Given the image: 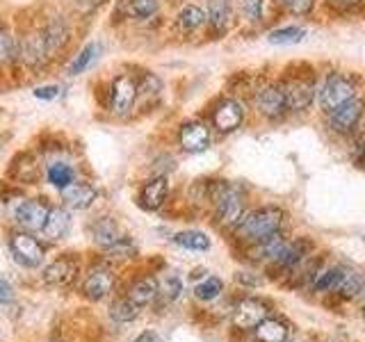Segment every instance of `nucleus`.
<instances>
[{
    "label": "nucleus",
    "mask_w": 365,
    "mask_h": 342,
    "mask_svg": "<svg viewBox=\"0 0 365 342\" xmlns=\"http://www.w3.org/2000/svg\"><path fill=\"white\" fill-rule=\"evenodd\" d=\"M245 119V108L242 103L235 98H226L212 112V125L220 133H233L240 128V123Z\"/></svg>",
    "instance_id": "obj_16"
},
{
    "label": "nucleus",
    "mask_w": 365,
    "mask_h": 342,
    "mask_svg": "<svg viewBox=\"0 0 365 342\" xmlns=\"http://www.w3.org/2000/svg\"><path fill=\"white\" fill-rule=\"evenodd\" d=\"M135 342H163V340H160L158 333H153V331H144L140 338H135Z\"/></svg>",
    "instance_id": "obj_43"
},
{
    "label": "nucleus",
    "mask_w": 365,
    "mask_h": 342,
    "mask_svg": "<svg viewBox=\"0 0 365 342\" xmlns=\"http://www.w3.org/2000/svg\"><path fill=\"white\" fill-rule=\"evenodd\" d=\"M180 290H182V283L176 276H169L163 285L158 283V296L165 294L167 299H176V296L180 294Z\"/></svg>",
    "instance_id": "obj_39"
},
{
    "label": "nucleus",
    "mask_w": 365,
    "mask_h": 342,
    "mask_svg": "<svg viewBox=\"0 0 365 342\" xmlns=\"http://www.w3.org/2000/svg\"><path fill=\"white\" fill-rule=\"evenodd\" d=\"M178 144L187 153H201L210 146V130L201 121H185L178 130Z\"/></svg>",
    "instance_id": "obj_13"
},
{
    "label": "nucleus",
    "mask_w": 365,
    "mask_h": 342,
    "mask_svg": "<svg viewBox=\"0 0 365 342\" xmlns=\"http://www.w3.org/2000/svg\"><path fill=\"white\" fill-rule=\"evenodd\" d=\"M285 242L288 239L283 237V233L279 231V233H272V235H267L265 239H260V242H256L254 244V258H258V260H274L279 256V251L285 247Z\"/></svg>",
    "instance_id": "obj_27"
},
{
    "label": "nucleus",
    "mask_w": 365,
    "mask_h": 342,
    "mask_svg": "<svg viewBox=\"0 0 365 342\" xmlns=\"http://www.w3.org/2000/svg\"><path fill=\"white\" fill-rule=\"evenodd\" d=\"M262 5H265V0H242L245 19L251 23H258L262 19Z\"/></svg>",
    "instance_id": "obj_38"
},
{
    "label": "nucleus",
    "mask_w": 365,
    "mask_h": 342,
    "mask_svg": "<svg viewBox=\"0 0 365 342\" xmlns=\"http://www.w3.org/2000/svg\"><path fill=\"white\" fill-rule=\"evenodd\" d=\"M283 3H292V0H283Z\"/></svg>",
    "instance_id": "obj_45"
},
{
    "label": "nucleus",
    "mask_w": 365,
    "mask_h": 342,
    "mask_svg": "<svg viewBox=\"0 0 365 342\" xmlns=\"http://www.w3.org/2000/svg\"><path fill=\"white\" fill-rule=\"evenodd\" d=\"M41 37L46 41V48H48V55H57L60 51H64L68 41H71V28H68V21L64 16H53L43 23L41 28Z\"/></svg>",
    "instance_id": "obj_14"
},
{
    "label": "nucleus",
    "mask_w": 365,
    "mask_h": 342,
    "mask_svg": "<svg viewBox=\"0 0 365 342\" xmlns=\"http://www.w3.org/2000/svg\"><path fill=\"white\" fill-rule=\"evenodd\" d=\"M48 60L51 55L41 37V30H28L16 37V62L28 68H41Z\"/></svg>",
    "instance_id": "obj_5"
},
{
    "label": "nucleus",
    "mask_w": 365,
    "mask_h": 342,
    "mask_svg": "<svg viewBox=\"0 0 365 342\" xmlns=\"http://www.w3.org/2000/svg\"><path fill=\"white\" fill-rule=\"evenodd\" d=\"M51 205L46 199H26L16 205L14 210V219L16 224L23 228V231L34 233V231H41L43 224H46V217H48Z\"/></svg>",
    "instance_id": "obj_7"
},
{
    "label": "nucleus",
    "mask_w": 365,
    "mask_h": 342,
    "mask_svg": "<svg viewBox=\"0 0 365 342\" xmlns=\"http://www.w3.org/2000/svg\"><path fill=\"white\" fill-rule=\"evenodd\" d=\"M9 251L19 265L26 269L39 267L46 260V247L28 231H19L9 235Z\"/></svg>",
    "instance_id": "obj_4"
},
{
    "label": "nucleus",
    "mask_w": 365,
    "mask_h": 342,
    "mask_svg": "<svg viewBox=\"0 0 365 342\" xmlns=\"http://www.w3.org/2000/svg\"><path fill=\"white\" fill-rule=\"evenodd\" d=\"M269 313V306L262 301V299H242V301H237L235 308H233V324L237 328H242V331H249V328H256L262 319L267 317Z\"/></svg>",
    "instance_id": "obj_9"
},
{
    "label": "nucleus",
    "mask_w": 365,
    "mask_h": 342,
    "mask_svg": "<svg viewBox=\"0 0 365 342\" xmlns=\"http://www.w3.org/2000/svg\"><path fill=\"white\" fill-rule=\"evenodd\" d=\"M78 3H87V0H78Z\"/></svg>",
    "instance_id": "obj_46"
},
{
    "label": "nucleus",
    "mask_w": 365,
    "mask_h": 342,
    "mask_svg": "<svg viewBox=\"0 0 365 342\" xmlns=\"http://www.w3.org/2000/svg\"><path fill=\"white\" fill-rule=\"evenodd\" d=\"M62 201L68 210H87L91 203L96 201V187L89 182H71L62 190Z\"/></svg>",
    "instance_id": "obj_19"
},
{
    "label": "nucleus",
    "mask_w": 365,
    "mask_h": 342,
    "mask_svg": "<svg viewBox=\"0 0 365 342\" xmlns=\"http://www.w3.org/2000/svg\"><path fill=\"white\" fill-rule=\"evenodd\" d=\"M356 96V85L349 76H342V73H334L324 80V85L319 87L317 91V100H319V108H322L327 114L331 110H336L342 103L351 100Z\"/></svg>",
    "instance_id": "obj_3"
},
{
    "label": "nucleus",
    "mask_w": 365,
    "mask_h": 342,
    "mask_svg": "<svg viewBox=\"0 0 365 342\" xmlns=\"http://www.w3.org/2000/svg\"><path fill=\"white\" fill-rule=\"evenodd\" d=\"M283 226V212L279 208H258L254 212L245 214L240 224L235 226V237L242 242L256 244L260 239H265L272 233H279Z\"/></svg>",
    "instance_id": "obj_1"
},
{
    "label": "nucleus",
    "mask_w": 365,
    "mask_h": 342,
    "mask_svg": "<svg viewBox=\"0 0 365 342\" xmlns=\"http://www.w3.org/2000/svg\"><path fill=\"white\" fill-rule=\"evenodd\" d=\"M308 254H311V242H308V239L285 242V247L279 251V256L272 260V265L277 269H283V271H292L294 267L302 265Z\"/></svg>",
    "instance_id": "obj_17"
},
{
    "label": "nucleus",
    "mask_w": 365,
    "mask_h": 342,
    "mask_svg": "<svg viewBox=\"0 0 365 342\" xmlns=\"http://www.w3.org/2000/svg\"><path fill=\"white\" fill-rule=\"evenodd\" d=\"M108 254L112 256V258H130V256H135L137 254V249H135V244H133V239H128V237H121L117 244H112L110 249H106Z\"/></svg>",
    "instance_id": "obj_37"
},
{
    "label": "nucleus",
    "mask_w": 365,
    "mask_h": 342,
    "mask_svg": "<svg viewBox=\"0 0 365 342\" xmlns=\"http://www.w3.org/2000/svg\"><path fill=\"white\" fill-rule=\"evenodd\" d=\"M283 94H285V105L292 112H304L311 108V103L315 98V87L313 80L308 78H290L288 83L283 85Z\"/></svg>",
    "instance_id": "obj_10"
},
{
    "label": "nucleus",
    "mask_w": 365,
    "mask_h": 342,
    "mask_svg": "<svg viewBox=\"0 0 365 342\" xmlns=\"http://www.w3.org/2000/svg\"><path fill=\"white\" fill-rule=\"evenodd\" d=\"M160 91H163V80L153 73H144L140 80H137V100L140 103H153L158 100Z\"/></svg>",
    "instance_id": "obj_29"
},
{
    "label": "nucleus",
    "mask_w": 365,
    "mask_h": 342,
    "mask_svg": "<svg viewBox=\"0 0 365 342\" xmlns=\"http://www.w3.org/2000/svg\"><path fill=\"white\" fill-rule=\"evenodd\" d=\"M174 242L182 249H190V251H208L210 249V237L201 231H180L174 235Z\"/></svg>",
    "instance_id": "obj_31"
},
{
    "label": "nucleus",
    "mask_w": 365,
    "mask_h": 342,
    "mask_svg": "<svg viewBox=\"0 0 365 342\" xmlns=\"http://www.w3.org/2000/svg\"><path fill=\"white\" fill-rule=\"evenodd\" d=\"M119 11L123 16H128V19L146 21V19H151V16L158 14L160 3H158V0H121Z\"/></svg>",
    "instance_id": "obj_24"
},
{
    "label": "nucleus",
    "mask_w": 365,
    "mask_h": 342,
    "mask_svg": "<svg viewBox=\"0 0 365 342\" xmlns=\"http://www.w3.org/2000/svg\"><path fill=\"white\" fill-rule=\"evenodd\" d=\"M114 271L108 269V267H94V269H89V274L85 276L83 281V294L87 296L89 301H101V299H106V296L114 290Z\"/></svg>",
    "instance_id": "obj_11"
},
{
    "label": "nucleus",
    "mask_w": 365,
    "mask_h": 342,
    "mask_svg": "<svg viewBox=\"0 0 365 342\" xmlns=\"http://www.w3.org/2000/svg\"><path fill=\"white\" fill-rule=\"evenodd\" d=\"M363 112H365V103L354 96L351 100L342 103V105L329 112V128L338 135H347L359 125Z\"/></svg>",
    "instance_id": "obj_6"
},
{
    "label": "nucleus",
    "mask_w": 365,
    "mask_h": 342,
    "mask_svg": "<svg viewBox=\"0 0 365 342\" xmlns=\"http://www.w3.org/2000/svg\"><path fill=\"white\" fill-rule=\"evenodd\" d=\"M142 313V308H137L135 304H130L128 299H117L112 306H110V315L114 322H133V319H137Z\"/></svg>",
    "instance_id": "obj_35"
},
{
    "label": "nucleus",
    "mask_w": 365,
    "mask_h": 342,
    "mask_svg": "<svg viewBox=\"0 0 365 342\" xmlns=\"http://www.w3.org/2000/svg\"><path fill=\"white\" fill-rule=\"evenodd\" d=\"M231 19H233L231 0H210L208 11H205V23H210V30L215 34H224L231 28Z\"/></svg>",
    "instance_id": "obj_21"
},
{
    "label": "nucleus",
    "mask_w": 365,
    "mask_h": 342,
    "mask_svg": "<svg viewBox=\"0 0 365 342\" xmlns=\"http://www.w3.org/2000/svg\"><path fill=\"white\" fill-rule=\"evenodd\" d=\"M222 288H224L222 281L210 276V279H205L203 283H199L197 288H194V296H197V299H201V301H212V299H217V296H220Z\"/></svg>",
    "instance_id": "obj_36"
},
{
    "label": "nucleus",
    "mask_w": 365,
    "mask_h": 342,
    "mask_svg": "<svg viewBox=\"0 0 365 342\" xmlns=\"http://www.w3.org/2000/svg\"><path fill=\"white\" fill-rule=\"evenodd\" d=\"M210 199L215 203L217 222H220L224 228H235L240 224V219L245 217L242 197L237 194V190L226 185V182H217V185L210 187Z\"/></svg>",
    "instance_id": "obj_2"
},
{
    "label": "nucleus",
    "mask_w": 365,
    "mask_h": 342,
    "mask_svg": "<svg viewBox=\"0 0 365 342\" xmlns=\"http://www.w3.org/2000/svg\"><path fill=\"white\" fill-rule=\"evenodd\" d=\"M101 53V46L98 43H87L83 51H80L76 57H73V62L68 64V76H80V73H85L87 68L96 62V57Z\"/></svg>",
    "instance_id": "obj_30"
},
{
    "label": "nucleus",
    "mask_w": 365,
    "mask_h": 342,
    "mask_svg": "<svg viewBox=\"0 0 365 342\" xmlns=\"http://www.w3.org/2000/svg\"><path fill=\"white\" fill-rule=\"evenodd\" d=\"M89 235H91V239H94V242H96L98 247H103V249H110L112 244H117L119 239L123 237L119 224L114 222L112 217H98L96 222H91V226H89Z\"/></svg>",
    "instance_id": "obj_20"
},
{
    "label": "nucleus",
    "mask_w": 365,
    "mask_h": 342,
    "mask_svg": "<svg viewBox=\"0 0 365 342\" xmlns=\"http://www.w3.org/2000/svg\"><path fill=\"white\" fill-rule=\"evenodd\" d=\"M306 37V30L304 28H297V26H288V28H279V30H272L267 34L269 43H277V46H290V43H299Z\"/></svg>",
    "instance_id": "obj_34"
},
{
    "label": "nucleus",
    "mask_w": 365,
    "mask_h": 342,
    "mask_svg": "<svg viewBox=\"0 0 365 342\" xmlns=\"http://www.w3.org/2000/svg\"><path fill=\"white\" fill-rule=\"evenodd\" d=\"M205 23V9L199 5H185L176 16V26L182 32H197Z\"/></svg>",
    "instance_id": "obj_28"
},
{
    "label": "nucleus",
    "mask_w": 365,
    "mask_h": 342,
    "mask_svg": "<svg viewBox=\"0 0 365 342\" xmlns=\"http://www.w3.org/2000/svg\"><path fill=\"white\" fill-rule=\"evenodd\" d=\"M78 271H80L78 260L71 256H62L43 269V281L53 285V288H66V285H71L78 279Z\"/></svg>",
    "instance_id": "obj_15"
},
{
    "label": "nucleus",
    "mask_w": 365,
    "mask_h": 342,
    "mask_svg": "<svg viewBox=\"0 0 365 342\" xmlns=\"http://www.w3.org/2000/svg\"><path fill=\"white\" fill-rule=\"evenodd\" d=\"M0 146H3V144H0Z\"/></svg>",
    "instance_id": "obj_47"
},
{
    "label": "nucleus",
    "mask_w": 365,
    "mask_h": 342,
    "mask_svg": "<svg viewBox=\"0 0 365 342\" xmlns=\"http://www.w3.org/2000/svg\"><path fill=\"white\" fill-rule=\"evenodd\" d=\"M256 108L265 119H281L288 105H285V94H283V85H267L258 89L256 94Z\"/></svg>",
    "instance_id": "obj_12"
},
{
    "label": "nucleus",
    "mask_w": 365,
    "mask_h": 342,
    "mask_svg": "<svg viewBox=\"0 0 365 342\" xmlns=\"http://www.w3.org/2000/svg\"><path fill=\"white\" fill-rule=\"evenodd\" d=\"M76 180V171L71 165L66 162H53L48 167V182L53 187H60L64 190L66 185H71V182Z\"/></svg>",
    "instance_id": "obj_32"
},
{
    "label": "nucleus",
    "mask_w": 365,
    "mask_h": 342,
    "mask_svg": "<svg viewBox=\"0 0 365 342\" xmlns=\"http://www.w3.org/2000/svg\"><path fill=\"white\" fill-rule=\"evenodd\" d=\"M288 5H290V9L294 11V14L304 16V14H308V11L313 9L315 0H292V3H288Z\"/></svg>",
    "instance_id": "obj_42"
},
{
    "label": "nucleus",
    "mask_w": 365,
    "mask_h": 342,
    "mask_svg": "<svg viewBox=\"0 0 365 342\" xmlns=\"http://www.w3.org/2000/svg\"><path fill=\"white\" fill-rule=\"evenodd\" d=\"M256 342H285L288 340V326L279 319L265 317L262 322L254 328Z\"/></svg>",
    "instance_id": "obj_25"
},
{
    "label": "nucleus",
    "mask_w": 365,
    "mask_h": 342,
    "mask_svg": "<svg viewBox=\"0 0 365 342\" xmlns=\"http://www.w3.org/2000/svg\"><path fill=\"white\" fill-rule=\"evenodd\" d=\"M167 194H169V182L165 176H153L148 178L142 190H140V203L144 210H158L163 208L165 201H167Z\"/></svg>",
    "instance_id": "obj_18"
},
{
    "label": "nucleus",
    "mask_w": 365,
    "mask_h": 342,
    "mask_svg": "<svg viewBox=\"0 0 365 342\" xmlns=\"http://www.w3.org/2000/svg\"><path fill=\"white\" fill-rule=\"evenodd\" d=\"M14 301V288H11V283L7 279L0 276V304H9Z\"/></svg>",
    "instance_id": "obj_41"
},
{
    "label": "nucleus",
    "mask_w": 365,
    "mask_h": 342,
    "mask_svg": "<svg viewBox=\"0 0 365 342\" xmlns=\"http://www.w3.org/2000/svg\"><path fill=\"white\" fill-rule=\"evenodd\" d=\"M125 299L144 311L148 304H153L158 299V281L153 276H146L142 281H137L128 290V294H125Z\"/></svg>",
    "instance_id": "obj_23"
},
{
    "label": "nucleus",
    "mask_w": 365,
    "mask_h": 342,
    "mask_svg": "<svg viewBox=\"0 0 365 342\" xmlns=\"http://www.w3.org/2000/svg\"><path fill=\"white\" fill-rule=\"evenodd\" d=\"M32 94H34V98H39V100H53V98H57V94H60V87H57V85L37 87Z\"/></svg>",
    "instance_id": "obj_40"
},
{
    "label": "nucleus",
    "mask_w": 365,
    "mask_h": 342,
    "mask_svg": "<svg viewBox=\"0 0 365 342\" xmlns=\"http://www.w3.org/2000/svg\"><path fill=\"white\" fill-rule=\"evenodd\" d=\"M16 62V37L5 23H0V64Z\"/></svg>",
    "instance_id": "obj_33"
},
{
    "label": "nucleus",
    "mask_w": 365,
    "mask_h": 342,
    "mask_svg": "<svg viewBox=\"0 0 365 342\" xmlns=\"http://www.w3.org/2000/svg\"><path fill=\"white\" fill-rule=\"evenodd\" d=\"M365 288V279L363 274H359L356 269H347V267H340V279L336 285V292H340L345 299H354L359 296Z\"/></svg>",
    "instance_id": "obj_26"
},
{
    "label": "nucleus",
    "mask_w": 365,
    "mask_h": 342,
    "mask_svg": "<svg viewBox=\"0 0 365 342\" xmlns=\"http://www.w3.org/2000/svg\"><path fill=\"white\" fill-rule=\"evenodd\" d=\"M137 103V80L133 76H117L110 89V108L114 114L125 117Z\"/></svg>",
    "instance_id": "obj_8"
},
{
    "label": "nucleus",
    "mask_w": 365,
    "mask_h": 342,
    "mask_svg": "<svg viewBox=\"0 0 365 342\" xmlns=\"http://www.w3.org/2000/svg\"><path fill=\"white\" fill-rule=\"evenodd\" d=\"M68 228H71V214H68V210L66 208H51L41 233L48 237L51 242H57V239H62L68 233Z\"/></svg>",
    "instance_id": "obj_22"
},
{
    "label": "nucleus",
    "mask_w": 365,
    "mask_h": 342,
    "mask_svg": "<svg viewBox=\"0 0 365 342\" xmlns=\"http://www.w3.org/2000/svg\"><path fill=\"white\" fill-rule=\"evenodd\" d=\"M363 3V0H331V5H338V7H354Z\"/></svg>",
    "instance_id": "obj_44"
}]
</instances>
